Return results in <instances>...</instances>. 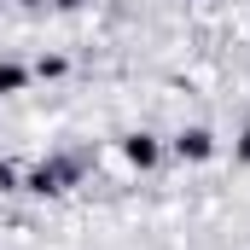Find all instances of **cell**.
Returning a JSON list of instances; mask_svg holds the SVG:
<instances>
[{
	"label": "cell",
	"instance_id": "1",
	"mask_svg": "<svg viewBox=\"0 0 250 250\" xmlns=\"http://www.w3.org/2000/svg\"><path fill=\"white\" fill-rule=\"evenodd\" d=\"M123 151H128V163H140V169H151V163H157V140H151V134H134Z\"/></svg>",
	"mask_w": 250,
	"mask_h": 250
},
{
	"label": "cell",
	"instance_id": "3",
	"mask_svg": "<svg viewBox=\"0 0 250 250\" xmlns=\"http://www.w3.org/2000/svg\"><path fill=\"white\" fill-rule=\"evenodd\" d=\"M23 87V70L18 64H0V93H18Z\"/></svg>",
	"mask_w": 250,
	"mask_h": 250
},
{
	"label": "cell",
	"instance_id": "4",
	"mask_svg": "<svg viewBox=\"0 0 250 250\" xmlns=\"http://www.w3.org/2000/svg\"><path fill=\"white\" fill-rule=\"evenodd\" d=\"M239 157H250V134H245V146H239Z\"/></svg>",
	"mask_w": 250,
	"mask_h": 250
},
{
	"label": "cell",
	"instance_id": "2",
	"mask_svg": "<svg viewBox=\"0 0 250 250\" xmlns=\"http://www.w3.org/2000/svg\"><path fill=\"white\" fill-rule=\"evenodd\" d=\"M175 151H181V157H192V163H198V157H209V134H204V128H187V134L175 140Z\"/></svg>",
	"mask_w": 250,
	"mask_h": 250
},
{
	"label": "cell",
	"instance_id": "5",
	"mask_svg": "<svg viewBox=\"0 0 250 250\" xmlns=\"http://www.w3.org/2000/svg\"><path fill=\"white\" fill-rule=\"evenodd\" d=\"M23 6H41V0H23Z\"/></svg>",
	"mask_w": 250,
	"mask_h": 250
},
{
	"label": "cell",
	"instance_id": "6",
	"mask_svg": "<svg viewBox=\"0 0 250 250\" xmlns=\"http://www.w3.org/2000/svg\"><path fill=\"white\" fill-rule=\"evenodd\" d=\"M59 6H76V0H59Z\"/></svg>",
	"mask_w": 250,
	"mask_h": 250
}]
</instances>
